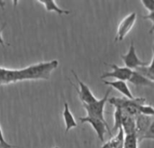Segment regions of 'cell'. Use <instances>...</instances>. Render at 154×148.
<instances>
[{
  "label": "cell",
  "instance_id": "e0dca14e",
  "mask_svg": "<svg viewBox=\"0 0 154 148\" xmlns=\"http://www.w3.org/2000/svg\"><path fill=\"white\" fill-rule=\"evenodd\" d=\"M138 138L136 134L126 135L125 137L124 148H138Z\"/></svg>",
  "mask_w": 154,
  "mask_h": 148
},
{
  "label": "cell",
  "instance_id": "ffe728a7",
  "mask_svg": "<svg viewBox=\"0 0 154 148\" xmlns=\"http://www.w3.org/2000/svg\"><path fill=\"white\" fill-rule=\"evenodd\" d=\"M141 3L147 10L150 11V13L154 12V0H142Z\"/></svg>",
  "mask_w": 154,
  "mask_h": 148
},
{
  "label": "cell",
  "instance_id": "ac0fdd59",
  "mask_svg": "<svg viewBox=\"0 0 154 148\" xmlns=\"http://www.w3.org/2000/svg\"><path fill=\"white\" fill-rule=\"evenodd\" d=\"M122 117H123V112L118 109H116V111H115V126L112 129V134L113 132H117L119 130L120 128H122Z\"/></svg>",
  "mask_w": 154,
  "mask_h": 148
},
{
  "label": "cell",
  "instance_id": "484cf974",
  "mask_svg": "<svg viewBox=\"0 0 154 148\" xmlns=\"http://www.w3.org/2000/svg\"><path fill=\"white\" fill-rule=\"evenodd\" d=\"M54 148H59V147H54Z\"/></svg>",
  "mask_w": 154,
  "mask_h": 148
},
{
  "label": "cell",
  "instance_id": "30bf717a",
  "mask_svg": "<svg viewBox=\"0 0 154 148\" xmlns=\"http://www.w3.org/2000/svg\"><path fill=\"white\" fill-rule=\"evenodd\" d=\"M104 83L106 85H108L110 87H112L113 89L116 90L117 91H119L121 94L124 95V97L129 99H135V97H134V95L132 94L127 83L125 81L123 80H114V81H104Z\"/></svg>",
  "mask_w": 154,
  "mask_h": 148
},
{
  "label": "cell",
  "instance_id": "603a6c76",
  "mask_svg": "<svg viewBox=\"0 0 154 148\" xmlns=\"http://www.w3.org/2000/svg\"><path fill=\"white\" fill-rule=\"evenodd\" d=\"M143 19H148V20H151V21H152V28H151V29H150V31H149V33H150V34H152V33L154 32V12L148 14L147 15H143Z\"/></svg>",
  "mask_w": 154,
  "mask_h": 148
},
{
  "label": "cell",
  "instance_id": "ba28073f",
  "mask_svg": "<svg viewBox=\"0 0 154 148\" xmlns=\"http://www.w3.org/2000/svg\"><path fill=\"white\" fill-rule=\"evenodd\" d=\"M71 72L73 73V75H74L76 80L78 81V83H79V89H80V90H79L74 84H72V85L75 87L76 90L78 91L79 99L81 100L82 104H88V105H89V104H92V103L96 102L97 99H96V97L94 96V94L91 92L90 89H89L85 83H83V81H81V80H79V78L78 75L75 73L74 71H71Z\"/></svg>",
  "mask_w": 154,
  "mask_h": 148
},
{
  "label": "cell",
  "instance_id": "4fadbf2b",
  "mask_svg": "<svg viewBox=\"0 0 154 148\" xmlns=\"http://www.w3.org/2000/svg\"><path fill=\"white\" fill-rule=\"evenodd\" d=\"M63 118H64V122H65V126H66V132H69L70 129L78 127V124L76 122L73 115L71 114L69 108V104L67 102L64 103Z\"/></svg>",
  "mask_w": 154,
  "mask_h": 148
},
{
  "label": "cell",
  "instance_id": "44dd1931",
  "mask_svg": "<svg viewBox=\"0 0 154 148\" xmlns=\"http://www.w3.org/2000/svg\"><path fill=\"white\" fill-rule=\"evenodd\" d=\"M144 139H151V140H154V118L152 119V122L149 128V130L147 131L146 135L144 136Z\"/></svg>",
  "mask_w": 154,
  "mask_h": 148
},
{
  "label": "cell",
  "instance_id": "9a60e30c",
  "mask_svg": "<svg viewBox=\"0 0 154 148\" xmlns=\"http://www.w3.org/2000/svg\"><path fill=\"white\" fill-rule=\"evenodd\" d=\"M152 59L151 63L146 66V67H143V68H139L137 70V71H139L140 73H142L143 75H144L145 77H147L149 80H151L152 81L154 82V38H153V47H152Z\"/></svg>",
  "mask_w": 154,
  "mask_h": 148
},
{
  "label": "cell",
  "instance_id": "cb8c5ba5",
  "mask_svg": "<svg viewBox=\"0 0 154 148\" xmlns=\"http://www.w3.org/2000/svg\"><path fill=\"white\" fill-rule=\"evenodd\" d=\"M5 23H4V24L0 27V45H2L3 47H5V42H4V40H3V37H2V32H3V30L5 29Z\"/></svg>",
  "mask_w": 154,
  "mask_h": 148
},
{
  "label": "cell",
  "instance_id": "7402d4cb",
  "mask_svg": "<svg viewBox=\"0 0 154 148\" xmlns=\"http://www.w3.org/2000/svg\"><path fill=\"white\" fill-rule=\"evenodd\" d=\"M16 146H11L9 145L4 138V136H3V132H2V129H1V127H0V148H15Z\"/></svg>",
  "mask_w": 154,
  "mask_h": 148
},
{
  "label": "cell",
  "instance_id": "9c48e42d",
  "mask_svg": "<svg viewBox=\"0 0 154 148\" xmlns=\"http://www.w3.org/2000/svg\"><path fill=\"white\" fill-rule=\"evenodd\" d=\"M154 117H149L143 114H140L139 116L135 117V134L138 138V142H142L144 138V136L146 135L147 131L149 130V128L152 122Z\"/></svg>",
  "mask_w": 154,
  "mask_h": 148
},
{
  "label": "cell",
  "instance_id": "7c38bea8",
  "mask_svg": "<svg viewBox=\"0 0 154 148\" xmlns=\"http://www.w3.org/2000/svg\"><path fill=\"white\" fill-rule=\"evenodd\" d=\"M122 128L124 130L125 135H132L135 134L136 125H135V118L125 114L123 112L122 117Z\"/></svg>",
  "mask_w": 154,
  "mask_h": 148
},
{
  "label": "cell",
  "instance_id": "d4e9b609",
  "mask_svg": "<svg viewBox=\"0 0 154 148\" xmlns=\"http://www.w3.org/2000/svg\"><path fill=\"white\" fill-rule=\"evenodd\" d=\"M101 148H113V147H112V146L110 145V143H109V141H108V142L105 143V144L102 146V147Z\"/></svg>",
  "mask_w": 154,
  "mask_h": 148
},
{
  "label": "cell",
  "instance_id": "2e32d148",
  "mask_svg": "<svg viewBox=\"0 0 154 148\" xmlns=\"http://www.w3.org/2000/svg\"><path fill=\"white\" fill-rule=\"evenodd\" d=\"M125 137V135L124 133V130L122 128H120L119 130L117 131V135L115 137L111 138L109 140V143L113 148H124Z\"/></svg>",
  "mask_w": 154,
  "mask_h": 148
},
{
  "label": "cell",
  "instance_id": "d6986e66",
  "mask_svg": "<svg viewBox=\"0 0 154 148\" xmlns=\"http://www.w3.org/2000/svg\"><path fill=\"white\" fill-rule=\"evenodd\" d=\"M140 112L143 115L149 116V117H154V108H152L151 105L148 104H143L140 107Z\"/></svg>",
  "mask_w": 154,
  "mask_h": 148
},
{
  "label": "cell",
  "instance_id": "5bb4252c",
  "mask_svg": "<svg viewBox=\"0 0 154 148\" xmlns=\"http://www.w3.org/2000/svg\"><path fill=\"white\" fill-rule=\"evenodd\" d=\"M40 3H42L44 6H45V9L48 11V12H56L58 13L60 15H62V14H69L70 12L68 11V10H64V9H61L60 8L54 0H40L38 1Z\"/></svg>",
  "mask_w": 154,
  "mask_h": 148
},
{
  "label": "cell",
  "instance_id": "52a82bcc",
  "mask_svg": "<svg viewBox=\"0 0 154 148\" xmlns=\"http://www.w3.org/2000/svg\"><path fill=\"white\" fill-rule=\"evenodd\" d=\"M137 15L136 13H131L130 14H128L127 16H125L122 22L119 24L118 28H117V33H116V41H123L125 39V37L129 33V32L132 30V28L134 27L135 21H136Z\"/></svg>",
  "mask_w": 154,
  "mask_h": 148
},
{
  "label": "cell",
  "instance_id": "8992f818",
  "mask_svg": "<svg viewBox=\"0 0 154 148\" xmlns=\"http://www.w3.org/2000/svg\"><path fill=\"white\" fill-rule=\"evenodd\" d=\"M106 65L110 66L112 68V71L109 72H105L101 75V79H106V78H115L116 80H123V81H129L131 79L133 70L127 68V67H119L116 64H107Z\"/></svg>",
  "mask_w": 154,
  "mask_h": 148
},
{
  "label": "cell",
  "instance_id": "277c9868",
  "mask_svg": "<svg viewBox=\"0 0 154 148\" xmlns=\"http://www.w3.org/2000/svg\"><path fill=\"white\" fill-rule=\"evenodd\" d=\"M121 58H122L125 67H127V68H129V69H131L133 71H137L139 68L148 66V62L143 61L137 56L136 52H135V47L134 45L133 41L131 42V45H130L128 52L126 54L121 55Z\"/></svg>",
  "mask_w": 154,
  "mask_h": 148
},
{
  "label": "cell",
  "instance_id": "8fae6325",
  "mask_svg": "<svg viewBox=\"0 0 154 148\" xmlns=\"http://www.w3.org/2000/svg\"><path fill=\"white\" fill-rule=\"evenodd\" d=\"M131 83L138 87H154V82L149 80L147 77L143 75L137 71H133L131 79L129 80Z\"/></svg>",
  "mask_w": 154,
  "mask_h": 148
},
{
  "label": "cell",
  "instance_id": "6da1fadb",
  "mask_svg": "<svg viewBox=\"0 0 154 148\" xmlns=\"http://www.w3.org/2000/svg\"><path fill=\"white\" fill-rule=\"evenodd\" d=\"M59 66L57 60L42 61L21 70H9L0 67V86L27 80H49L51 72Z\"/></svg>",
  "mask_w": 154,
  "mask_h": 148
},
{
  "label": "cell",
  "instance_id": "7a4b0ae2",
  "mask_svg": "<svg viewBox=\"0 0 154 148\" xmlns=\"http://www.w3.org/2000/svg\"><path fill=\"white\" fill-rule=\"evenodd\" d=\"M107 102H109L110 105L114 106L116 109H120L122 112L135 118L141 114L140 107H141V105L145 103V99L135 98L134 99H129L125 97H124V98L113 97L110 99L108 98Z\"/></svg>",
  "mask_w": 154,
  "mask_h": 148
},
{
  "label": "cell",
  "instance_id": "5b68a950",
  "mask_svg": "<svg viewBox=\"0 0 154 148\" xmlns=\"http://www.w3.org/2000/svg\"><path fill=\"white\" fill-rule=\"evenodd\" d=\"M79 119L81 123H89L92 126V128L95 129V131L97 132V135L101 142H104V137H105V134L106 131L109 133L110 136L113 135L110 130L109 126L107 125V122H103L102 120H100L98 118H91L88 116H87L85 118H79Z\"/></svg>",
  "mask_w": 154,
  "mask_h": 148
},
{
  "label": "cell",
  "instance_id": "3957f363",
  "mask_svg": "<svg viewBox=\"0 0 154 148\" xmlns=\"http://www.w3.org/2000/svg\"><path fill=\"white\" fill-rule=\"evenodd\" d=\"M111 90H112V89H109L101 99H97L96 102H94L92 104H89V105L83 104V107L87 110L88 117L98 118V119L102 120L103 122H106L105 119V116H104V109H105V105L107 102L108 96H109Z\"/></svg>",
  "mask_w": 154,
  "mask_h": 148
}]
</instances>
